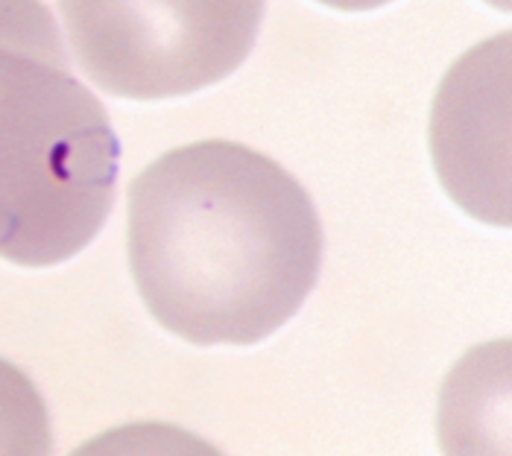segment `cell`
Listing matches in <instances>:
<instances>
[{
  "label": "cell",
  "instance_id": "cell-1",
  "mask_svg": "<svg viewBox=\"0 0 512 456\" xmlns=\"http://www.w3.org/2000/svg\"><path fill=\"white\" fill-rule=\"evenodd\" d=\"M126 252L141 302L191 345H255L308 302L322 266L311 193L235 141L164 152L129 185Z\"/></svg>",
  "mask_w": 512,
  "mask_h": 456
},
{
  "label": "cell",
  "instance_id": "cell-2",
  "mask_svg": "<svg viewBox=\"0 0 512 456\" xmlns=\"http://www.w3.org/2000/svg\"><path fill=\"white\" fill-rule=\"evenodd\" d=\"M120 141L41 0H0V258L56 266L115 208Z\"/></svg>",
  "mask_w": 512,
  "mask_h": 456
},
{
  "label": "cell",
  "instance_id": "cell-3",
  "mask_svg": "<svg viewBox=\"0 0 512 456\" xmlns=\"http://www.w3.org/2000/svg\"><path fill=\"white\" fill-rule=\"evenodd\" d=\"M267 0H59L74 59L100 91L156 103L232 76Z\"/></svg>",
  "mask_w": 512,
  "mask_h": 456
},
{
  "label": "cell",
  "instance_id": "cell-4",
  "mask_svg": "<svg viewBox=\"0 0 512 456\" xmlns=\"http://www.w3.org/2000/svg\"><path fill=\"white\" fill-rule=\"evenodd\" d=\"M50 413L18 366L0 357V454H50Z\"/></svg>",
  "mask_w": 512,
  "mask_h": 456
},
{
  "label": "cell",
  "instance_id": "cell-5",
  "mask_svg": "<svg viewBox=\"0 0 512 456\" xmlns=\"http://www.w3.org/2000/svg\"><path fill=\"white\" fill-rule=\"evenodd\" d=\"M331 9H340V12H369V9H381L393 0H319Z\"/></svg>",
  "mask_w": 512,
  "mask_h": 456
}]
</instances>
